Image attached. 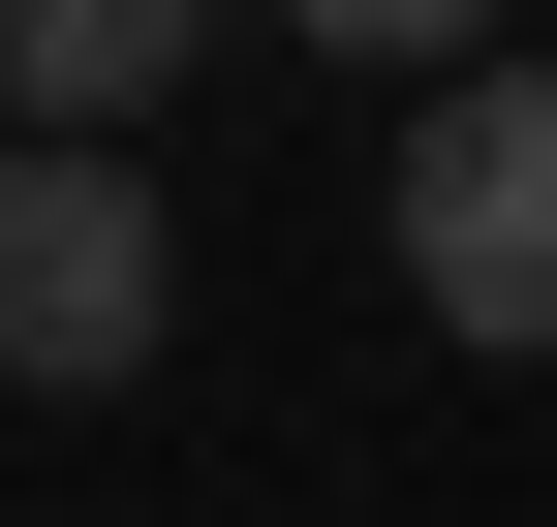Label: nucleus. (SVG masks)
<instances>
[{
    "mask_svg": "<svg viewBox=\"0 0 557 527\" xmlns=\"http://www.w3.org/2000/svg\"><path fill=\"white\" fill-rule=\"evenodd\" d=\"M156 310H186V218L124 186V124H0V372H156Z\"/></svg>",
    "mask_w": 557,
    "mask_h": 527,
    "instance_id": "obj_1",
    "label": "nucleus"
},
{
    "mask_svg": "<svg viewBox=\"0 0 557 527\" xmlns=\"http://www.w3.org/2000/svg\"><path fill=\"white\" fill-rule=\"evenodd\" d=\"M403 280H434V342H557V62H434V124H403Z\"/></svg>",
    "mask_w": 557,
    "mask_h": 527,
    "instance_id": "obj_2",
    "label": "nucleus"
},
{
    "mask_svg": "<svg viewBox=\"0 0 557 527\" xmlns=\"http://www.w3.org/2000/svg\"><path fill=\"white\" fill-rule=\"evenodd\" d=\"M248 0H0V124H156Z\"/></svg>",
    "mask_w": 557,
    "mask_h": 527,
    "instance_id": "obj_3",
    "label": "nucleus"
},
{
    "mask_svg": "<svg viewBox=\"0 0 557 527\" xmlns=\"http://www.w3.org/2000/svg\"><path fill=\"white\" fill-rule=\"evenodd\" d=\"M248 32H310V62H465L496 0H248Z\"/></svg>",
    "mask_w": 557,
    "mask_h": 527,
    "instance_id": "obj_4",
    "label": "nucleus"
}]
</instances>
